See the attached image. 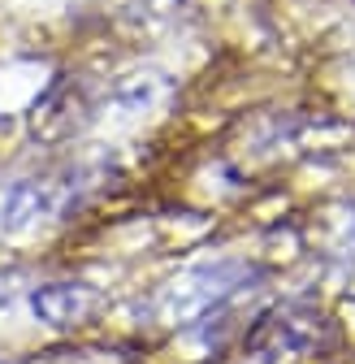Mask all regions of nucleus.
<instances>
[{"label": "nucleus", "instance_id": "f257e3e1", "mask_svg": "<svg viewBox=\"0 0 355 364\" xmlns=\"http://www.w3.org/2000/svg\"><path fill=\"white\" fill-rule=\"evenodd\" d=\"M96 295L92 287H82V282H43L31 291V312H35V321L43 326H78L87 312H92Z\"/></svg>", "mask_w": 355, "mask_h": 364}]
</instances>
